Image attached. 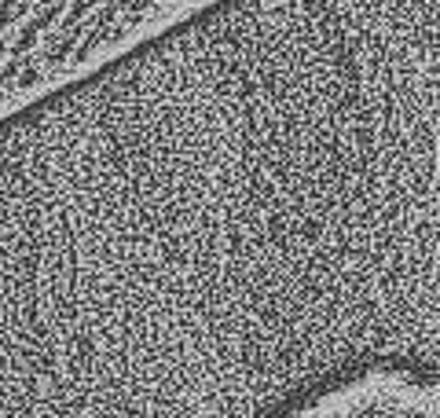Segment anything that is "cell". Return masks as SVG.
I'll return each mask as SVG.
<instances>
[{
  "label": "cell",
  "mask_w": 440,
  "mask_h": 418,
  "mask_svg": "<svg viewBox=\"0 0 440 418\" xmlns=\"http://www.w3.org/2000/svg\"><path fill=\"white\" fill-rule=\"evenodd\" d=\"M436 381V0H213L0 118V418H316Z\"/></svg>",
  "instance_id": "obj_1"
}]
</instances>
